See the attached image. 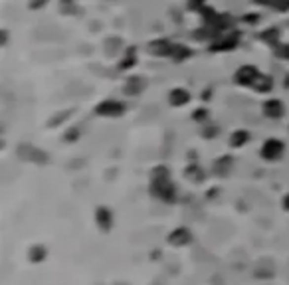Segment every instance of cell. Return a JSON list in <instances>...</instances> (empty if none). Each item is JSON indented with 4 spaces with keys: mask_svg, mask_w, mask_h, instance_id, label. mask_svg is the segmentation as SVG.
Wrapping results in <instances>:
<instances>
[{
    "mask_svg": "<svg viewBox=\"0 0 289 285\" xmlns=\"http://www.w3.org/2000/svg\"><path fill=\"white\" fill-rule=\"evenodd\" d=\"M281 151H283V145L277 141V139H271V141H267L265 145H263V149H261V155L269 161H273V159H277L279 155H281Z\"/></svg>",
    "mask_w": 289,
    "mask_h": 285,
    "instance_id": "obj_1",
    "label": "cell"
},
{
    "mask_svg": "<svg viewBox=\"0 0 289 285\" xmlns=\"http://www.w3.org/2000/svg\"><path fill=\"white\" fill-rule=\"evenodd\" d=\"M171 242H173V244H188V242H190V234H188L186 230H179L177 234L171 236Z\"/></svg>",
    "mask_w": 289,
    "mask_h": 285,
    "instance_id": "obj_2",
    "label": "cell"
},
{
    "mask_svg": "<svg viewBox=\"0 0 289 285\" xmlns=\"http://www.w3.org/2000/svg\"><path fill=\"white\" fill-rule=\"evenodd\" d=\"M99 224L103 230H109L111 228V214H107V210H99Z\"/></svg>",
    "mask_w": 289,
    "mask_h": 285,
    "instance_id": "obj_3",
    "label": "cell"
},
{
    "mask_svg": "<svg viewBox=\"0 0 289 285\" xmlns=\"http://www.w3.org/2000/svg\"><path fill=\"white\" fill-rule=\"evenodd\" d=\"M244 139H248V135H246V133H236V135L232 137V145H234V147H238V145H244V142H242Z\"/></svg>",
    "mask_w": 289,
    "mask_h": 285,
    "instance_id": "obj_4",
    "label": "cell"
},
{
    "mask_svg": "<svg viewBox=\"0 0 289 285\" xmlns=\"http://www.w3.org/2000/svg\"><path fill=\"white\" fill-rule=\"evenodd\" d=\"M42 251H44V249H40V248H38V249H34V255L30 253V259H42V257H44V253H42Z\"/></svg>",
    "mask_w": 289,
    "mask_h": 285,
    "instance_id": "obj_5",
    "label": "cell"
},
{
    "mask_svg": "<svg viewBox=\"0 0 289 285\" xmlns=\"http://www.w3.org/2000/svg\"><path fill=\"white\" fill-rule=\"evenodd\" d=\"M285 206H287V208H289V198H287V200H285Z\"/></svg>",
    "mask_w": 289,
    "mask_h": 285,
    "instance_id": "obj_6",
    "label": "cell"
}]
</instances>
